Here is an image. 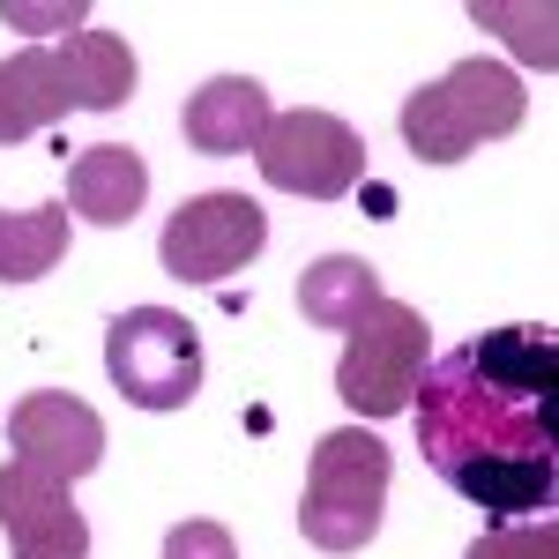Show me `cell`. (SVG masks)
<instances>
[{"instance_id": "6da1fadb", "label": "cell", "mask_w": 559, "mask_h": 559, "mask_svg": "<svg viewBox=\"0 0 559 559\" xmlns=\"http://www.w3.org/2000/svg\"><path fill=\"white\" fill-rule=\"evenodd\" d=\"M559 336L552 329H485L440 350L418 381V448L448 492L515 522L545 515L559 492Z\"/></svg>"}, {"instance_id": "7a4b0ae2", "label": "cell", "mask_w": 559, "mask_h": 559, "mask_svg": "<svg viewBox=\"0 0 559 559\" xmlns=\"http://www.w3.org/2000/svg\"><path fill=\"white\" fill-rule=\"evenodd\" d=\"M530 90L515 83V68L500 60H455L440 83L403 97V142L426 165H463L477 142H500L522 128Z\"/></svg>"}, {"instance_id": "3957f363", "label": "cell", "mask_w": 559, "mask_h": 559, "mask_svg": "<svg viewBox=\"0 0 559 559\" xmlns=\"http://www.w3.org/2000/svg\"><path fill=\"white\" fill-rule=\"evenodd\" d=\"M388 440L366 426H344V432H321L313 440V463H306V492H299V530L306 545L321 552H358L373 545L381 530V508H388Z\"/></svg>"}, {"instance_id": "277c9868", "label": "cell", "mask_w": 559, "mask_h": 559, "mask_svg": "<svg viewBox=\"0 0 559 559\" xmlns=\"http://www.w3.org/2000/svg\"><path fill=\"white\" fill-rule=\"evenodd\" d=\"M432 366L426 313L403 299H373L344 329V366H336V395L358 418H395L418 403V381Z\"/></svg>"}, {"instance_id": "5b68a950", "label": "cell", "mask_w": 559, "mask_h": 559, "mask_svg": "<svg viewBox=\"0 0 559 559\" xmlns=\"http://www.w3.org/2000/svg\"><path fill=\"white\" fill-rule=\"evenodd\" d=\"M105 373L134 411H179L202 388V336L173 306H128L105 329Z\"/></svg>"}, {"instance_id": "8992f818", "label": "cell", "mask_w": 559, "mask_h": 559, "mask_svg": "<svg viewBox=\"0 0 559 559\" xmlns=\"http://www.w3.org/2000/svg\"><path fill=\"white\" fill-rule=\"evenodd\" d=\"M254 165L276 194L299 202H344L366 179V142L336 112H269V128L254 142Z\"/></svg>"}, {"instance_id": "52a82bcc", "label": "cell", "mask_w": 559, "mask_h": 559, "mask_svg": "<svg viewBox=\"0 0 559 559\" xmlns=\"http://www.w3.org/2000/svg\"><path fill=\"white\" fill-rule=\"evenodd\" d=\"M261 239H269L261 202H247V194H194V202L173 210L157 254H165V269L179 284H224V276H239L261 254Z\"/></svg>"}, {"instance_id": "ba28073f", "label": "cell", "mask_w": 559, "mask_h": 559, "mask_svg": "<svg viewBox=\"0 0 559 559\" xmlns=\"http://www.w3.org/2000/svg\"><path fill=\"white\" fill-rule=\"evenodd\" d=\"M8 440H15V463L75 485L105 463V418L90 411L83 395H60V388H38L8 411Z\"/></svg>"}, {"instance_id": "9c48e42d", "label": "cell", "mask_w": 559, "mask_h": 559, "mask_svg": "<svg viewBox=\"0 0 559 559\" xmlns=\"http://www.w3.org/2000/svg\"><path fill=\"white\" fill-rule=\"evenodd\" d=\"M0 537L15 559H90V522L60 477L8 463L0 471Z\"/></svg>"}, {"instance_id": "30bf717a", "label": "cell", "mask_w": 559, "mask_h": 559, "mask_svg": "<svg viewBox=\"0 0 559 559\" xmlns=\"http://www.w3.org/2000/svg\"><path fill=\"white\" fill-rule=\"evenodd\" d=\"M142 202H150V165L120 142H97L68 165V216L120 231L128 216H142Z\"/></svg>"}, {"instance_id": "8fae6325", "label": "cell", "mask_w": 559, "mask_h": 559, "mask_svg": "<svg viewBox=\"0 0 559 559\" xmlns=\"http://www.w3.org/2000/svg\"><path fill=\"white\" fill-rule=\"evenodd\" d=\"M75 112V83L60 68L52 45H31L15 60H0V142H31L38 128Z\"/></svg>"}, {"instance_id": "7c38bea8", "label": "cell", "mask_w": 559, "mask_h": 559, "mask_svg": "<svg viewBox=\"0 0 559 559\" xmlns=\"http://www.w3.org/2000/svg\"><path fill=\"white\" fill-rule=\"evenodd\" d=\"M261 128H269V90L254 75H216L187 97V142L202 157H239L261 142Z\"/></svg>"}, {"instance_id": "4fadbf2b", "label": "cell", "mask_w": 559, "mask_h": 559, "mask_svg": "<svg viewBox=\"0 0 559 559\" xmlns=\"http://www.w3.org/2000/svg\"><path fill=\"white\" fill-rule=\"evenodd\" d=\"M52 52H60L68 83H75V112H120V105L134 97L128 38H112V31H68Z\"/></svg>"}, {"instance_id": "5bb4252c", "label": "cell", "mask_w": 559, "mask_h": 559, "mask_svg": "<svg viewBox=\"0 0 559 559\" xmlns=\"http://www.w3.org/2000/svg\"><path fill=\"white\" fill-rule=\"evenodd\" d=\"M68 261V202L0 210V284H38Z\"/></svg>"}, {"instance_id": "9a60e30c", "label": "cell", "mask_w": 559, "mask_h": 559, "mask_svg": "<svg viewBox=\"0 0 559 559\" xmlns=\"http://www.w3.org/2000/svg\"><path fill=\"white\" fill-rule=\"evenodd\" d=\"M373 299H381V276H373V261H358V254H321L299 276V313L313 329H350Z\"/></svg>"}, {"instance_id": "2e32d148", "label": "cell", "mask_w": 559, "mask_h": 559, "mask_svg": "<svg viewBox=\"0 0 559 559\" xmlns=\"http://www.w3.org/2000/svg\"><path fill=\"white\" fill-rule=\"evenodd\" d=\"M471 23H492L500 38H515L537 68H552V8H500V0H471Z\"/></svg>"}, {"instance_id": "e0dca14e", "label": "cell", "mask_w": 559, "mask_h": 559, "mask_svg": "<svg viewBox=\"0 0 559 559\" xmlns=\"http://www.w3.org/2000/svg\"><path fill=\"white\" fill-rule=\"evenodd\" d=\"M463 559H559V530L545 515L537 522H500V530H485Z\"/></svg>"}, {"instance_id": "ac0fdd59", "label": "cell", "mask_w": 559, "mask_h": 559, "mask_svg": "<svg viewBox=\"0 0 559 559\" xmlns=\"http://www.w3.org/2000/svg\"><path fill=\"white\" fill-rule=\"evenodd\" d=\"M165 559H239V545H231L224 522H179L165 537Z\"/></svg>"}, {"instance_id": "d6986e66", "label": "cell", "mask_w": 559, "mask_h": 559, "mask_svg": "<svg viewBox=\"0 0 559 559\" xmlns=\"http://www.w3.org/2000/svg\"><path fill=\"white\" fill-rule=\"evenodd\" d=\"M8 15H15V31H31V38L60 31V23H83V8H60V15H52V8H8Z\"/></svg>"}]
</instances>
